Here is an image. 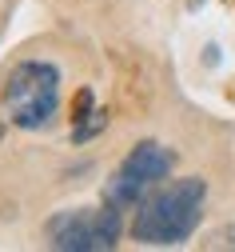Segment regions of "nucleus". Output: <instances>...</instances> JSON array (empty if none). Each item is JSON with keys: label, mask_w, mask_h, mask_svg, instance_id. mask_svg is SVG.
Returning <instances> with one entry per match:
<instances>
[{"label": "nucleus", "mask_w": 235, "mask_h": 252, "mask_svg": "<svg viewBox=\"0 0 235 252\" xmlns=\"http://www.w3.org/2000/svg\"><path fill=\"white\" fill-rule=\"evenodd\" d=\"M172 164H176V152H172V148H163V144H156V140L136 144V148L124 156L116 180L108 184V200L120 204V208H124V204H144V192L172 172Z\"/></svg>", "instance_id": "20e7f679"}, {"label": "nucleus", "mask_w": 235, "mask_h": 252, "mask_svg": "<svg viewBox=\"0 0 235 252\" xmlns=\"http://www.w3.org/2000/svg\"><path fill=\"white\" fill-rule=\"evenodd\" d=\"M104 124H108V112H104V108H92L84 120H76V128H72V140H76V144L92 140L96 132H104Z\"/></svg>", "instance_id": "39448f33"}, {"label": "nucleus", "mask_w": 235, "mask_h": 252, "mask_svg": "<svg viewBox=\"0 0 235 252\" xmlns=\"http://www.w3.org/2000/svg\"><path fill=\"white\" fill-rule=\"evenodd\" d=\"M204 200H208V184L199 176H183L176 184H167L163 192L148 196L144 204H136L131 232H136V240L156 244V248L183 244L204 216Z\"/></svg>", "instance_id": "f257e3e1"}, {"label": "nucleus", "mask_w": 235, "mask_h": 252, "mask_svg": "<svg viewBox=\"0 0 235 252\" xmlns=\"http://www.w3.org/2000/svg\"><path fill=\"white\" fill-rule=\"evenodd\" d=\"M60 108V68L48 60H24L4 88V116L16 128H44Z\"/></svg>", "instance_id": "f03ea898"}, {"label": "nucleus", "mask_w": 235, "mask_h": 252, "mask_svg": "<svg viewBox=\"0 0 235 252\" xmlns=\"http://www.w3.org/2000/svg\"><path fill=\"white\" fill-rule=\"evenodd\" d=\"M52 248L60 252H108L116 248L120 236V204H104V208H88V212H64L52 224Z\"/></svg>", "instance_id": "7ed1b4c3"}, {"label": "nucleus", "mask_w": 235, "mask_h": 252, "mask_svg": "<svg viewBox=\"0 0 235 252\" xmlns=\"http://www.w3.org/2000/svg\"><path fill=\"white\" fill-rule=\"evenodd\" d=\"M208 248H235V224H227V228H219V232H211V240H208Z\"/></svg>", "instance_id": "423d86ee"}]
</instances>
